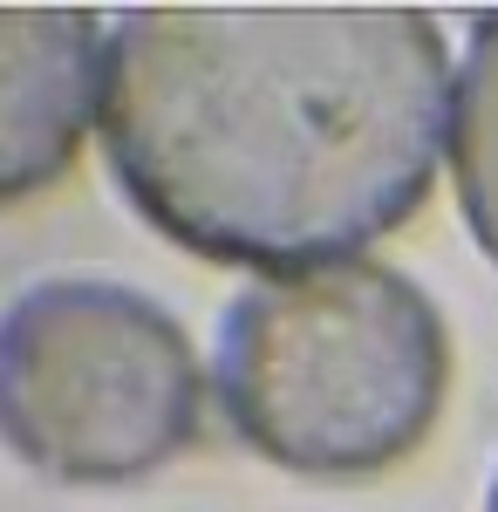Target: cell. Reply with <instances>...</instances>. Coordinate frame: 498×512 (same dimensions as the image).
Instances as JSON below:
<instances>
[{"label": "cell", "instance_id": "cell-1", "mask_svg": "<svg viewBox=\"0 0 498 512\" xmlns=\"http://www.w3.org/2000/svg\"><path fill=\"white\" fill-rule=\"evenodd\" d=\"M451 110L423 7H123L96 123L157 233L273 280L396 233L437 185Z\"/></svg>", "mask_w": 498, "mask_h": 512}, {"label": "cell", "instance_id": "cell-5", "mask_svg": "<svg viewBox=\"0 0 498 512\" xmlns=\"http://www.w3.org/2000/svg\"><path fill=\"white\" fill-rule=\"evenodd\" d=\"M451 171H458L464 219L498 267V7L471 21V55L451 110Z\"/></svg>", "mask_w": 498, "mask_h": 512}, {"label": "cell", "instance_id": "cell-2", "mask_svg": "<svg viewBox=\"0 0 498 512\" xmlns=\"http://www.w3.org/2000/svg\"><path fill=\"white\" fill-rule=\"evenodd\" d=\"M246 451L301 478H376L444 417L451 335L410 274L342 260L232 294L212 355Z\"/></svg>", "mask_w": 498, "mask_h": 512}, {"label": "cell", "instance_id": "cell-3", "mask_svg": "<svg viewBox=\"0 0 498 512\" xmlns=\"http://www.w3.org/2000/svg\"><path fill=\"white\" fill-rule=\"evenodd\" d=\"M205 431V369L157 294L55 274L0 308V444L55 485H130Z\"/></svg>", "mask_w": 498, "mask_h": 512}, {"label": "cell", "instance_id": "cell-4", "mask_svg": "<svg viewBox=\"0 0 498 512\" xmlns=\"http://www.w3.org/2000/svg\"><path fill=\"white\" fill-rule=\"evenodd\" d=\"M103 14L0 7V212L48 192L103 110Z\"/></svg>", "mask_w": 498, "mask_h": 512}, {"label": "cell", "instance_id": "cell-6", "mask_svg": "<svg viewBox=\"0 0 498 512\" xmlns=\"http://www.w3.org/2000/svg\"><path fill=\"white\" fill-rule=\"evenodd\" d=\"M485 512H498V472H492V492H485Z\"/></svg>", "mask_w": 498, "mask_h": 512}]
</instances>
